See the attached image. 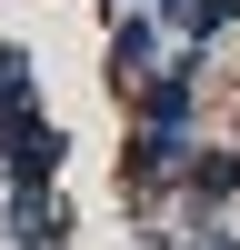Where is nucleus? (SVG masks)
<instances>
[{
  "instance_id": "obj_5",
  "label": "nucleus",
  "mask_w": 240,
  "mask_h": 250,
  "mask_svg": "<svg viewBox=\"0 0 240 250\" xmlns=\"http://www.w3.org/2000/svg\"><path fill=\"white\" fill-rule=\"evenodd\" d=\"M0 250H70V200H60V180L0 200Z\"/></svg>"
},
{
  "instance_id": "obj_6",
  "label": "nucleus",
  "mask_w": 240,
  "mask_h": 250,
  "mask_svg": "<svg viewBox=\"0 0 240 250\" xmlns=\"http://www.w3.org/2000/svg\"><path fill=\"white\" fill-rule=\"evenodd\" d=\"M190 210H230L240 200V140H200V160H190Z\"/></svg>"
},
{
  "instance_id": "obj_7",
  "label": "nucleus",
  "mask_w": 240,
  "mask_h": 250,
  "mask_svg": "<svg viewBox=\"0 0 240 250\" xmlns=\"http://www.w3.org/2000/svg\"><path fill=\"white\" fill-rule=\"evenodd\" d=\"M150 10L170 20V40H200V50H210L220 30H240V20H230V0H150Z\"/></svg>"
},
{
  "instance_id": "obj_9",
  "label": "nucleus",
  "mask_w": 240,
  "mask_h": 250,
  "mask_svg": "<svg viewBox=\"0 0 240 250\" xmlns=\"http://www.w3.org/2000/svg\"><path fill=\"white\" fill-rule=\"evenodd\" d=\"M0 80H30V50L20 40H0Z\"/></svg>"
},
{
  "instance_id": "obj_3",
  "label": "nucleus",
  "mask_w": 240,
  "mask_h": 250,
  "mask_svg": "<svg viewBox=\"0 0 240 250\" xmlns=\"http://www.w3.org/2000/svg\"><path fill=\"white\" fill-rule=\"evenodd\" d=\"M200 100H210V50L200 40H170V60L130 90V120H200Z\"/></svg>"
},
{
  "instance_id": "obj_1",
  "label": "nucleus",
  "mask_w": 240,
  "mask_h": 250,
  "mask_svg": "<svg viewBox=\"0 0 240 250\" xmlns=\"http://www.w3.org/2000/svg\"><path fill=\"white\" fill-rule=\"evenodd\" d=\"M200 120H130V140H120V200H160V190H180L190 180V160H200Z\"/></svg>"
},
{
  "instance_id": "obj_10",
  "label": "nucleus",
  "mask_w": 240,
  "mask_h": 250,
  "mask_svg": "<svg viewBox=\"0 0 240 250\" xmlns=\"http://www.w3.org/2000/svg\"><path fill=\"white\" fill-rule=\"evenodd\" d=\"M230 20H240V0H230Z\"/></svg>"
},
{
  "instance_id": "obj_2",
  "label": "nucleus",
  "mask_w": 240,
  "mask_h": 250,
  "mask_svg": "<svg viewBox=\"0 0 240 250\" xmlns=\"http://www.w3.org/2000/svg\"><path fill=\"white\" fill-rule=\"evenodd\" d=\"M60 160H70V130H60L50 110H0V170H10V190H50Z\"/></svg>"
},
{
  "instance_id": "obj_8",
  "label": "nucleus",
  "mask_w": 240,
  "mask_h": 250,
  "mask_svg": "<svg viewBox=\"0 0 240 250\" xmlns=\"http://www.w3.org/2000/svg\"><path fill=\"white\" fill-rule=\"evenodd\" d=\"M190 250H240V230H230L220 210H190Z\"/></svg>"
},
{
  "instance_id": "obj_4",
  "label": "nucleus",
  "mask_w": 240,
  "mask_h": 250,
  "mask_svg": "<svg viewBox=\"0 0 240 250\" xmlns=\"http://www.w3.org/2000/svg\"><path fill=\"white\" fill-rule=\"evenodd\" d=\"M160 60H170V20H160L150 0H130V10H110V90L130 100L140 80L160 70Z\"/></svg>"
}]
</instances>
